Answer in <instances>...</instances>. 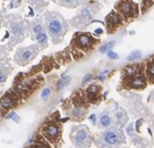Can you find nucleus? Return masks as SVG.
Segmentation results:
<instances>
[{"label":"nucleus","instance_id":"25","mask_svg":"<svg viewBox=\"0 0 154 148\" xmlns=\"http://www.w3.org/2000/svg\"><path fill=\"white\" fill-rule=\"evenodd\" d=\"M107 53H108V56H109V58H114V60H117V58H119V56H118V54H117V53H115V52L112 51V50L108 51Z\"/></svg>","mask_w":154,"mask_h":148},{"label":"nucleus","instance_id":"11","mask_svg":"<svg viewBox=\"0 0 154 148\" xmlns=\"http://www.w3.org/2000/svg\"><path fill=\"white\" fill-rule=\"evenodd\" d=\"M85 95L90 104H98L102 100V86L98 83L90 85L85 90Z\"/></svg>","mask_w":154,"mask_h":148},{"label":"nucleus","instance_id":"27","mask_svg":"<svg viewBox=\"0 0 154 148\" xmlns=\"http://www.w3.org/2000/svg\"><path fill=\"white\" fill-rule=\"evenodd\" d=\"M124 148H128V147H124Z\"/></svg>","mask_w":154,"mask_h":148},{"label":"nucleus","instance_id":"21","mask_svg":"<svg viewBox=\"0 0 154 148\" xmlns=\"http://www.w3.org/2000/svg\"><path fill=\"white\" fill-rule=\"evenodd\" d=\"M115 44H116V42L115 41H112V42H109V43H106L105 45H103L102 47H100L99 48V51L100 52H108V51H110V50L112 49V47L115 46Z\"/></svg>","mask_w":154,"mask_h":148},{"label":"nucleus","instance_id":"24","mask_svg":"<svg viewBox=\"0 0 154 148\" xmlns=\"http://www.w3.org/2000/svg\"><path fill=\"white\" fill-rule=\"evenodd\" d=\"M5 80H6V74H5V72L0 71V83H5Z\"/></svg>","mask_w":154,"mask_h":148},{"label":"nucleus","instance_id":"28","mask_svg":"<svg viewBox=\"0 0 154 148\" xmlns=\"http://www.w3.org/2000/svg\"><path fill=\"white\" fill-rule=\"evenodd\" d=\"M73 148H74V147H73Z\"/></svg>","mask_w":154,"mask_h":148},{"label":"nucleus","instance_id":"7","mask_svg":"<svg viewBox=\"0 0 154 148\" xmlns=\"http://www.w3.org/2000/svg\"><path fill=\"white\" fill-rule=\"evenodd\" d=\"M99 44V40L94 38L90 33H78L74 36V49L78 52H90L96 48Z\"/></svg>","mask_w":154,"mask_h":148},{"label":"nucleus","instance_id":"10","mask_svg":"<svg viewBox=\"0 0 154 148\" xmlns=\"http://www.w3.org/2000/svg\"><path fill=\"white\" fill-rule=\"evenodd\" d=\"M38 53V45H31L28 47H24L18 50V52L16 53V62L19 65H27L28 63H30Z\"/></svg>","mask_w":154,"mask_h":148},{"label":"nucleus","instance_id":"8","mask_svg":"<svg viewBox=\"0 0 154 148\" xmlns=\"http://www.w3.org/2000/svg\"><path fill=\"white\" fill-rule=\"evenodd\" d=\"M97 128L100 131L110 128V127H119L118 126V114L116 109H105L101 112L98 116L97 123L95 124ZM121 128V127H120Z\"/></svg>","mask_w":154,"mask_h":148},{"label":"nucleus","instance_id":"14","mask_svg":"<svg viewBox=\"0 0 154 148\" xmlns=\"http://www.w3.org/2000/svg\"><path fill=\"white\" fill-rule=\"evenodd\" d=\"M26 148H51V144L40 134L35 138V140Z\"/></svg>","mask_w":154,"mask_h":148},{"label":"nucleus","instance_id":"12","mask_svg":"<svg viewBox=\"0 0 154 148\" xmlns=\"http://www.w3.org/2000/svg\"><path fill=\"white\" fill-rule=\"evenodd\" d=\"M145 74L149 85H154V54L145 61Z\"/></svg>","mask_w":154,"mask_h":148},{"label":"nucleus","instance_id":"6","mask_svg":"<svg viewBox=\"0 0 154 148\" xmlns=\"http://www.w3.org/2000/svg\"><path fill=\"white\" fill-rule=\"evenodd\" d=\"M115 11L119 13L126 22L137 19L140 14L139 5L133 0H118L115 4Z\"/></svg>","mask_w":154,"mask_h":148},{"label":"nucleus","instance_id":"26","mask_svg":"<svg viewBox=\"0 0 154 148\" xmlns=\"http://www.w3.org/2000/svg\"><path fill=\"white\" fill-rule=\"evenodd\" d=\"M91 79H92V74L85 75V78H83V80H82V83H87V81H90Z\"/></svg>","mask_w":154,"mask_h":148},{"label":"nucleus","instance_id":"13","mask_svg":"<svg viewBox=\"0 0 154 148\" xmlns=\"http://www.w3.org/2000/svg\"><path fill=\"white\" fill-rule=\"evenodd\" d=\"M17 103H18V96L16 94H13V93H8V94L4 95L1 98V100H0L1 106L6 111H10Z\"/></svg>","mask_w":154,"mask_h":148},{"label":"nucleus","instance_id":"2","mask_svg":"<svg viewBox=\"0 0 154 148\" xmlns=\"http://www.w3.org/2000/svg\"><path fill=\"white\" fill-rule=\"evenodd\" d=\"M127 143L123 128L110 127L95 135V146L97 148H123Z\"/></svg>","mask_w":154,"mask_h":148},{"label":"nucleus","instance_id":"5","mask_svg":"<svg viewBox=\"0 0 154 148\" xmlns=\"http://www.w3.org/2000/svg\"><path fill=\"white\" fill-rule=\"evenodd\" d=\"M46 26L48 33L54 44H57L62 41L68 30L64 18L56 13H48L46 15Z\"/></svg>","mask_w":154,"mask_h":148},{"label":"nucleus","instance_id":"23","mask_svg":"<svg viewBox=\"0 0 154 148\" xmlns=\"http://www.w3.org/2000/svg\"><path fill=\"white\" fill-rule=\"evenodd\" d=\"M153 3H154V0H143V4H142L143 13H145V11L148 10L149 8H151V5Z\"/></svg>","mask_w":154,"mask_h":148},{"label":"nucleus","instance_id":"17","mask_svg":"<svg viewBox=\"0 0 154 148\" xmlns=\"http://www.w3.org/2000/svg\"><path fill=\"white\" fill-rule=\"evenodd\" d=\"M58 3L60 5L67 6L70 8H74L76 6H78L79 4V0H58Z\"/></svg>","mask_w":154,"mask_h":148},{"label":"nucleus","instance_id":"15","mask_svg":"<svg viewBox=\"0 0 154 148\" xmlns=\"http://www.w3.org/2000/svg\"><path fill=\"white\" fill-rule=\"evenodd\" d=\"M35 40L37 41L38 46H41L42 48L45 46H47V43H48V37H47L46 31H43V33L37 35L35 37Z\"/></svg>","mask_w":154,"mask_h":148},{"label":"nucleus","instance_id":"16","mask_svg":"<svg viewBox=\"0 0 154 148\" xmlns=\"http://www.w3.org/2000/svg\"><path fill=\"white\" fill-rule=\"evenodd\" d=\"M70 81H71V77H70L69 75L63 76L62 78L57 81V83H56V90L60 91V90H63V89H65L67 86H69Z\"/></svg>","mask_w":154,"mask_h":148},{"label":"nucleus","instance_id":"18","mask_svg":"<svg viewBox=\"0 0 154 148\" xmlns=\"http://www.w3.org/2000/svg\"><path fill=\"white\" fill-rule=\"evenodd\" d=\"M51 95H52V89L50 87H46V88L42 91V93H41V99H42L43 101H47V100L50 99Z\"/></svg>","mask_w":154,"mask_h":148},{"label":"nucleus","instance_id":"3","mask_svg":"<svg viewBox=\"0 0 154 148\" xmlns=\"http://www.w3.org/2000/svg\"><path fill=\"white\" fill-rule=\"evenodd\" d=\"M40 134L48 141L54 148H60L63 145V125L57 116L52 115L42 124Z\"/></svg>","mask_w":154,"mask_h":148},{"label":"nucleus","instance_id":"1","mask_svg":"<svg viewBox=\"0 0 154 148\" xmlns=\"http://www.w3.org/2000/svg\"><path fill=\"white\" fill-rule=\"evenodd\" d=\"M148 85L145 74V63L131 64L122 69L118 90L143 91Z\"/></svg>","mask_w":154,"mask_h":148},{"label":"nucleus","instance_id":"9","mask_svg":"<svg viewBox=\"0 0 154 148\" xmlns=\"http://www.w3.org/2000/svg\"><path fill=\"white\" fill-rule=\"evenodd\" d=\"M126 23L125 19L122 17L118 12L112 11L105 18V29L106 33L112 35L115 33L118 29H120L124 24Z\"/></svg>","mask_w":154,"mask_h":148},{"label":"nucleus","instance_id":"19","mask_svg":"<svg viewBox=\"0 0 154 148\" xmlns=\"http://www.w3.org/2000/svg\"><path fill=\"white\" fill-rule=\"evenodd\" d=\"M141 56H142V52L140 50H134V51H132L126 58V60H127V62H134V61L139 60Z\"/></svg>","mask_w":154,"mask_h":148},{"label":"nucleus","instance_id":"4","mask_svg":"<svg viewBox=\"0 0 154 148\" xmlns=\"http://www.w3.org/2000/svg\"><path fill=\"white\" fill-rule=\"evenodd\" d=\"M69 137L74 148H91L95 142V135L85 124L73 125Z\"/></svg>","mask_w":154,"mask_h":148},{"label":"nucleus","instance_id":"22","mask_svg":"<svg viewBox=\"0 0 154 148\" xmlns=\"http://www.w3.org/2000/svg\"><path fill=\"white\" fill-rule=\"evenodd\" d=\"M12 33L14 35H19L20 33H22V25L20 23H15L12 26Z\"/></svg>","mask_w":154,"mask_h":148},{"label":"nucleus","instance_id":"20","mask_svg":"<svg viewBox=\"0 0 154 148\" xmlns=\"http://www.w3.org/2000/svg\"><path fill=\"white\" fill-rule=\"evenodd\" d=\"M43 31H45L44 27H43L42 24L38 23V24H35L32 26V28H31V35H32V38H35V36L38 35V33H43Z\"/></svg>","mask_w":154,"mask_h":148}]
</instances>
